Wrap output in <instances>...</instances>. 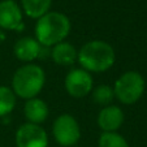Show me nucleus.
I'll return each mask as SVG.
<instances>
[{
    "label": "nucleus",
    "instance_id": "f257e3e1",
    "mask_svg": "<svg viewBox=\"0 0 147 147\" xmlns=\"http://www.w3.org/2000/svg\"><path fill=\"white\" fill-rule=\"evenodd\" d=\"M77 59L82 69L89 73L108 70L116 60V53L109 43L104 40H90L81 47Z\"/></svg>",
    "mask_w": 147,
    "mask_h": 147
},
{
    "label": "nucleus",
    "instance_id": "f03ea898",
    "mask_svg": "<svg viewBox=\"0 0 147 147\" xmlns=\"http://www.w3.org/2000/svg\"><path fill=\"white\" fill-rule=\"evenodd\" d=\"M70 21L64 13L48 12L38 18L35 25V39L45 47H53L64 42L70 33Z\"/></svg>",
    "mask_w": 147,
    "mask_h": 147
},
{
    "label": "nucleus",
    "instance_id": "7ed1b4c3",
    "mask_svg": "<svg viewBox=\"0 0 147 147\" xmlns=\"http://www.w3.org/2000/svg\"><path fill=\"white\" fill-rule=\"evenodd\" d=\"M45 70L39 65L29 63L14 72L12 78V90L14 95L22 99H33L42 91L45 86Z\"/></svg>",
    "mask_w": 147,
    "mask_h": 147
},
{
    "label": "nucleus",
    "instance_id": "20e7f679",
    "mask_svg": "<svg viewBox=\"0 0 147 147\" xmlns=\"http://www.w3.org/2000/svg\"><path fill=\"white\" fill-rule=\"evenodd\" d=\"M146 89V82L141 73L136 70L125 72L116 80L113 85L115 98L124 104H134L142 98Z\"/></svg>",
    "mask_w": 147,
    "mask_h": 147
},
{
    "label": "nucleus",
    "instance_id": "39448f33",
    "mask_svg": "<svg viewBox=\"0 0 147 147\" xmlns=\"http://www.w3.org/2000/svg\"><path fill=\"white\" fill-rule=\"evenodd\" d=\"M52 133L56 142L60 146H74L81 138V129L77 120L69 113L60 115L55 120L52 126Z\"/></svg>",
    "mask_w": 147,
    "mask_h": 147
},
{
    "label": "nucleus",
    "instance_id": "423d86ee",
    "mask_svg": "<svg viewBox=\"0 0 147 147\" xmlns=\"http://www.w3.org/2000/svg\"><path fill=\"white\" fill-rule=\"evenodd\" d=\"M92 77L85 69H73L67 74L64 86L67 92L73 98H83L89 95L94 89Z\"/></svg>",
    "mask_w": 147,
    "mask_h": 147
},
{
    "label": "nucleus",
    "instance_id": "0eeeda50",
    "mask_svg": "<svg viewBox=\"0 0 147 147\" xmlns=\"http://www.w3.org/2000/svg\"><path fill=\"white\" fill-rule=\"evenodd\" d=\"M17 147H47L48 137L40 125L26 122L16 131Z\"/></svg>",
    "mask_w": 147,
    "mask_h": 147
},
{
    "label": "nucleus",
    "instance_id": "6e6552de",
    "mask_svg": "<svg viewBox=\"0 0 147 147\" xmlns=\"http://www.w3.org/2000/svg\"><path fill=\"white\" fill-rule=\"evenodd\" d=\"M22 11L14 0L0 1V29L4 30H22Z\"/></svg>",
    "mask_w": 147,
    "mask_h": 147
},
{
    "label": "nucleus",
    "instance_id": "1a4fd4ad",
    "mask_svg": "<svg viewBox=\"0 0 147 147\" xmlns=\"http://www.w3.org/2000/svg\"><path fill=\"white\" fill-rule=\"evenodd\" d=\"M14 55L20 61L24 63H31V61L36 60L38 57L42 56L43 52V46L36 40L35 38L31 36H24V38L18 39L14 43Z\"/></svg>",
    "mask_w": 147,
    "mask_h": 147
},
{
    "label": "nucleus",
    "instance_id": "9d476101",
    "mask_svg": "<svg viewBox=\"0 0 147 147\" xmlns=\"http://www.w3.org/2000/svg\"><path fill=\"white\" fill-rule=\"evenodd\" d=\"M124 124V112L117 106H107L98 115V125L103 133H115Z\"/></svg>",
    "mask_w": 147,
    "mask_h": 147
},
{
    "label": "nucleus",
    "instance_id": "9b49d317",
    "mask_svg": "<svg viewBox=\"0 0 147 147\" xmlns=\"http://www.w3.org/2000/svg\"><path fill=\"white\" fill-rule=\"evenodd\" d=\"M48 112L50 111H48L46 102L42 99H38V98L29 99L25 103V107H24V113H25V117L28 119V121L36 125H40L42 122H45L47 120Z\"/></svg>",
    "mask_w": 147,
    "mask_h": 147
},
{
    "label": "nucleus",
    "instance_id": "f8f14e48",
    "mask_svg": "<svg viewBox=\"0 0 147 147\" xmlns=\"http://www.w3.org/2000/svg\"><path fill=\"white\" fill-rule=\"evenodd\" d=\"M77 55H78V51L69 42H60V43L53 46L52 50H51L52 60L57 65H61V67L72 65L77 60Z\"/></svg>",
    "mask_w": 147,
    "mask_h": 147
},
{
    "label": "nucleus",
    "instance_id": "ddd939ff",
    "mask_svg": "<svg viewBox=\"0 0 147 147\" xmlns=\"http://www.w3.org/2000/svg\"><path fill=\"white\" fill-rule=\"evenodd\" d=\"M22 9L30 18H40L50 12L52 0H21Z\"/></svg>",
    "mask_w": 147,
    "mask_h": 147
},
{
    "label": "nucleus",
    "instance_id": "4468645a",
    "mask_svg": "<svg viewBox=\"0 0 147 147\" xmlns=\"http://www.w3.org/2000/svg\"><path fill=\"white\" fill-rule=\"evenodd\" d=\"M16 95L13 90L7 86H0V117L7 116L14 109Z\"/></svg>",
    "mask_w": 147,
    "mask_h": 147
},
{
    "label": "nucleus",
    "instance_id": "2eb2a0df",
    "mask_svg": "<svg viewBox=\"0 0 147 147\" xmlns=\"http://www.w3.org/2000/svg\"><path fill=\"white\" fill-rule=\"evenodd\" d=\"M91 95H92V100L103 107L111 106V103L115 99L113 87L108 86V85H99V86H96L95 89H92Z\"/></svg>",
    "mask_w": 147,
    "mask_h": 147
},
{
    "label": "nucleus",
    "instance_id": "dca6fc26",
    "mask_svg": "<svg viewBox=\"0 0 147 147\" xmlns=\"http://www.w3.org/2000/svg\"><path fill=\"white\" fill-rule=\"evenodd\" d=\"M98 147H129L126 139L119 133H103L98 142Z\"/></svg>",
    "mask_w": 147,
    "mask_h": 147
},
{
    "label": "nucleus",
    "instance_id": "f3484780",
    "mask_svg": "<svg viewBox=\"0 0 147 147\" xmlns=\"http://www.w3.org/2000/svg\"><path fill=\"white\" fill-rule=\"evenodd\" d=\"M4 39H5V34H4L3 31L0 30V43H3V42H4Z\"/></svg>",
    "mask_w": 147,
    "mask_h": 147
}]
</instances>
